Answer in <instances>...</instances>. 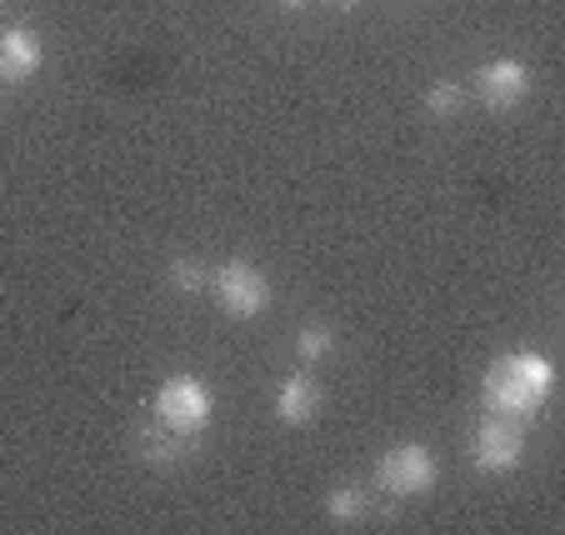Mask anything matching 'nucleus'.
<instances>
[{
	"label": "nucleus",
	"instance_id": "1",
	"mask_svg": "<svg viewBox=\"0 0 565 535\" xmlns=\"http://www.w3.org/2000/svg\"><path fill=\"white\" fill-rule=\"evenodd\" d=\"M551 390H555V365L541 351H511L486 371L480 406H486V416H505L531 426L541 416V406L551 400Z\"/></svg>",
	"mask_w": 565,
	"mask_h": 535
},
{
	"label": "nucleus",
	"instance_id": "2",
	"mask_svg": "<svg viewBox=\"0 0 565 535\" xmlns=\"http://www.w3.org/2000/svg\"><path fill=\"white\" fill-rule=\"evenodd\" d=\"M150 410H156V426L175 430V436H201L215 420V390L205 386L201 375H171L156 390Z\"/></svg>",
	"mask_w": 565,
	"mask_h": 535
},
{
	"label": "nucleus",
	"instance_id": "3",
	"mask_svg": "<svg viewBox=\"0 0 565 535\" xmlns=\"http://www.w3.org/2000/svg\"><path fill=\"white\" fill-rule=\"evenodd\" d=\"M440 471H436V456H430L420 440H406V446L385 450L375 461V485H381L391 501H416V495L436 491Z\"/></svg>",
	"mask_w": 565,
	"mask_h": 535
},
{
	"label": "nucleus",
	"instance_id": "4",
	"mask_svg": "<svg viewBox=\"0 0 565 535\" xmlns=\"http://www.w3.org/2000/svg\"><path fill=\"white\" fill-rule=\"evenodd\" d=\"M205 290H211L215 306H221L231 321H256L270 306V280L260 276L250 260H225V266H215Z\"/></svg>",
	"mask_w": 565,
	"mask_h": 535
},
{
	"label": "nucleus",
	"instance_id": "5",
	"mask_svg": "<svg viewBox=\"0 0 565 535\" xmlns=\"http://www.w3.org/2000/svg\"><path fill=\"white\" fill-rule=\"evenodd\" d=\"M525 461V426L505 416H486L470 440V466L480 475H511Z\"/></svg>",
	"mask_w": 565,
	"mask_h": 535
},
{
	"label": "nucleus",
	"instance_id": "6",
	"mask_svg": "<svg viewBox=\"0 0 565 535\" xmlns=\"http://www.w3.org/2000/svg\"><path fill=\"white\" fill-rule=\"evenodd\" d=\"M531 71H525L521 61H511V55H501V61L480 65L476 71V96L480 106L491 110V116H505V110H515L525 96H531Z\"/></svg>",
	"mask_w": 565,
	"mask_h": 535
},
{
	"label": "nucleus",
	"instance_id": "7",
	"mask_svg": "<svg viewBox=\"0 0 565 535\" xmlns=\"http://www.w3.org/2000/svg\"><path fill=\"white\" fill-rule=\"evenodd\" d=\"M45 65V41L31 25H6L0 31V81L6 86H21Z\"/></svg>",
	"mask_w": 565,
	"mask_h": 535
},
{
	"label": "nucleus",
	"instance_id": "8",
	"mask_svg": "<svg viewBox=\"0 0 565 535\" xmlns=\"http://www.w3.org/2000/svg\"><path fill=\"white\" fill-rule=\"evenodd\" d=\"M320 386L310 381L306 371H296V375H286L276 386V420L280 426H310V420L320 416Z\"/></svg>",
	"mask_w": 565,
	"mask_h": 535
},
{
	"label": "nucleus",
	"instance_id": "9",
	"mask_svg": "<svg viewBox=\"0 0 565 535\" xmlns=\"http://www.w3.org/2000/svg\"><path fill=\"white\" fill-rule=\"evenodd\" d=\"M136 456L150 466V471H175V466L191 456V436H175V430L156 426L136 440Z\"/></svg>",
	"mask_w": 565,
	"mask_h": 535
},
{
	"label": "nucleus",
	"instance_id": "10",
	"mask_svg": "<svg viewBox=\"0 0 565 535\" xmlns=\"http://www.w3.org/2000/svg\"><path fill=\"white\" fill-rule=\"evenodd\" d=\"M371 515V491L365 485H335L331 495H326V521L331 525H355Z\"/></svg>",
	"mask_w": 565,
	"mask_h": 535
},
{
	"label": "nucleus",
	"instance_id": "11",
	"mask_svg": "<svg viewBox=\"0 0 565 535\" xmlns=\"http://www.w3.org/2000/svg\"><path fill=\"white\" fill-rule=\"evenodd\" d=\"M335 351V335H331V325L326 321H310V325H300V335H296V355L306 365H320L326 355Z\"/></svg>",
	"mask_w": 565,
	"mask_h": 535
},
{
	"label": "nucleus",
	"instance_id": "12",
	"mask_svg": "<svg viewBox=\"0 0 565 535\" xmlns=\"http://www.w3.org/2000/svg\"><path fill=\"white\" fill-rule=\"evenodd\" d=\"M166 280H171V290H181V296H201V290L211 286V270H205L201 260L181 256V260H171V266H166Z\"/></svg>",
	"mask_w": 565,
	"mask_h": 535
},
{
	"label": "nucleus",
	"instance_id": "13",
	"mask_svg": "<svg viewBox=\"0 0 565 535\" xmlns=\"http://www.w3.org/2000/svg\"><path fill=\"white\" fill-rule=\"evenodd\" d=\"M460 106H466V90H460L456 81H436V86L426 90V116L430 120H450Z\"/></svg>",
	"mask_w": 565,
	"mask_h": 535
},
{
	"label": "nucleus",
	"instance_id": "14",
	"mask_svg": "<svg viewBox=\"0 0 565 535\" xmlns=\"http://www.w3.org/2000/svg\"><path fill=\"white\" fill-rule=\"evenodd\" d=\"M280 6H286V11H306L310 0H280Z\"/></svg>",
	"mask_w": 565,
	"mask_h": 535
},
{
	"label": "nucleus",
	"instance_id": "15",
	"mask_svg": "<svg viewBox=\"0 0 565 535\" xmlns=\"http://www.w3.org/2000/svg\"><path fill=\"white\" fill-rule=\"evenodd\" d=\"M335 6H341V11H355V0H335Z\"/></svg>",
	"mask_w": 565,
	"mask_h": 535
}]
</instances>
